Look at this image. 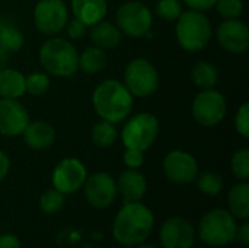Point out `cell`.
Masks as SVG:
<instances>
[{
  "label": "cell",
  "instance_id": "19",
  "mask_svg": "<svg viewBox=\"0 0 249 248\" xmlns=\"http://www.w3.org/2000/svg\"><path fill=\"white\" fill-rule=\"evenodd\" d=\"M71 12L74 18L82 20L86 26H92L104 20L108 12L107 0H71Z\"/></svg>",
  "mask_w": 249,
  "mask_h": 248
},
{
  "label": "cell",
  "instance_id": "20",
  "mask_svg": "<svg viewBox=\"0 0 249 248\" xmlns=\"http://www.w3.org/2000/svg\"><path fill=\"white\" fill-rule=\"evenodd\" d=\"M123 32L115 23L101 20L90 26V39L93 45L102 50H114L120 45Z\"/></svg>",
  "mask_w": 249,
  "mask_h": 248
},
{
  "label": "cell",
  "instance_id": "4",
  "mask_svg": "<svg viewBox=\"0 0 249 248\" xmlns=\"http://www.w3.org/2000/svg\"><path fill=\"white\" fill-rule=\"evenodd\" d=\"M175 37L178 44L190 53L201 51L212 39L213 28L204 12L187 10L175 20Z\"/></svg>",
  "mask_w": 249,
  "mask_h": 248
},
{
  "label": "cell",
  "instance_id": "10",
  "mask_svg": "<svg viewBox=\"0 0 249 248\" xmlns=\"http://www.w3.org/2000/svg\"><path fill=\"white\" fill-rule=\"evenodd\" d=\"M32 18L41 34L54 37L64 29L69 20V9L63 0H39L34 7Z\"/></svg>",
  "mask_w": 249,
  "mask_h": 248
},
{
  "label": "cell",
  "instance_id": "5",
  "mask_svg": "<svg viewBox=\"0 0 249 248\" xmlns=\"http://www.w3.org/2000/svg\"><path fill=\"white\" fill-rule=\"evenodd\" d=\"M198 237L209 246L225 247L235 241L238 224L233 215L225 209L207 212L198 224Z\"/></svg>",
  "mask_w": 249,
  "mask_h": 248
},
{
  "label": "cell",
  "instance_id": "35",
  "mask_svg": "<svg viewBox=\"0 0 249 248\" xmlns=\"http://www.w3.org/2000/svg\"><path fill=\"white\" fill-rule=\"evenodd\" d=\"M64 29H66L70 39H80L86 34L88 26L82 20H79L77 18H73L71 20H67Z\"/></svg>",
  "mask_w": 249,
  "mask_h": 248
},
{
  "label": "cell",
  "instance_id": "22",
  "mask_svg": "<svg viewBox=\"0 0 249 248\" xmlns=\"http://www.w3.org/2000/svg\"><path fill=\"white\" fill-rule=\"evenodd\" d=\"M229 212L235 219L248 221L249 218V184L247 181H241L235 184L228 196Z\"/></svg>",
  "mask_w": 249,
  "mask_h": 248
},
{
  "label": "cell",
  "instance_id": "1",
  "mask_svg": "<svg viewBox=\"0 0 249 248\" xmlns=\"http://www.w3.org/2000/svg\"><path fill=\"white\" fill-rule=\"evenodd\" d=\"M155 225V218L152 210L142 202L124 203L118 210L112 234L117 243L121 246L133 247L142 244L147 240Z\"/></svg>",
  "mask_w": 249,
  "mask_h": 248
},
{
  "label": "cell",
  "instance_id": "42",
  "mask_svg": "<svg viewBox=\"0 0 249 248\" xmlns=\"http://www.w3.org/2000/svg\"><path fill=\"white\" fill-rule=\"evenodd\" d=\"M198 248H203V247H198Z\"/></svg>",
  "mask_w": 249,
  "mask_h": 248
},
{
  "label": "cell",
  "instance_id": "7",
  "mask_svg": "<svg viewBox=\"0 0 249 248\" xmlns=\"http://www.w3.org/2000/svg\"><path fill=\"white\" fill-rule=\"evenodd\" d=\"M124 85L136 98L150 96L159 86V72L150 60L133 58L124 70Z\"/></svg>",
  "mask_w": 249,
  "mask_h": 248
},
{
  "label": "cell",
  "instance_id": "13",
  "mask_svg": "<svg viewBox=\"0 0 249 248\" xmlns=\"http://www.w3.org/2000/svg\"><path fill=\"white\" fill-rule=\"evenodd\" d=\"M163 172L166 178L175 184H188L197 178L198 164L191 153L177 149L165 156Z\"/></svg>",
  "mask_w": 249,
  "mask_h": 248
},
{
  "label": "cell",
  "instance_id": "3",
  "mask_svg": "<svg viewBox=\"0 0 249 248\" xmlns=\"http://www.w3.org/2000/svg\"><path fill=\"white\" fill-rule=\"evenodd\" d=\"M39 63L44 70L55 77H70L79 69V51L64 38L51 37L39 48Z\"/></svg>",
  "mask_w": 249,
  "mask_h": 248
},
{
  "label": "cell",
  "instance_id": "26",
  "mask_svg": "<svg viewBox=\"0 0 249 248\" xmlns=\"http://www.w3.org/2000/svg\"><path fill=\"white\" fill-rule=\"evenodd\" d=\"M25 45V35L23 32L13 25L4 23L0 26V47L4 48L9 54L18 53Z\"/></svg>",
  "mask_w": 249,
  "mask_h": 248
},
{
  "label": "cell",
  "instance_id": "33",
  "mask_svg": "<svg viewBox=\"0 0 249 248\" xmlns=\"http://www.w3.org/2000/svg\"><path fill=\"white\" fill-rule=\"evenodd\" d=\"M235 129L238 134H241L244 139L249 137V102H244L239 105L236 114H235Z\"/></svg>",
  "mask_w": 249,
  "mask_h": 248
},
{
  "label": "cell",
  "instance_id": "30",
  "mask_svg": "<svg viewBox=\"0 0 249 248\" xmlns=\"http://www.w3.org/2000/svg\"><path fill=\"white\" fill-rule=\"evenodd\" d=\"M231 168L233 175L241 180V181H248L249 180V149L248 148H241L238 149L231 161Z\"/></svg>",
  "mask_w": 249,
  "mask_h": 248
},
{
  "label": "cell",
  "instance_id": "34",
  "mask_svg": "<svg viewBox=\"0 0 249 248\" xmlns=\"http://www.w3.org/2000/svg\"><path fill=\"white\" fill-rule=\"evenodd\" d=\"M123 159H124V164L127 165V168L139 170L144 162V152L137 151V149H125Z\"/></svg>",
  "mask_w": 249,
  "mask_h": 248
},
{
  "label": "cell",
  "instance_id": "29",
  "mask_svg": "<svg viewBox=\"0 0 249 248\" xmlns=\"http://www.w3.org/2000/svg\"><path fill=\"white\" fill-rule=\"evenodd\" d=\"M66 202V196L58 191L57 189H48L47 191H44V194L39 199V208L44 213L47 215H54L57 212H60L64 206Z\"/></svg>",
  "mask_w": 249,
  "mask_h": 248
},
{
  "label": "cell",
  "instance_id": "8",
  "mask_svg": "<svg viewBox=\"0 0 249 248\" xmlns=\"http://www.w3.org/2000/svg\"><path fill=\"white\" fill-rule=\"evenodd\" d=\"M115 25L128 37L142 38L152 29L153 13L142 1H127L117 9Z\"/></svg>",
  "mask_w": 249,
  "mask_h": 248
},
{
  "label": "cell",
  "instance_id": "36",
  "mask_svg": "<svg viewBox=\"0 0 249 248\" xmlns=\"http://www.w3.org/2000/svg\"><path fill=\"white\" fill-rule=\"evenodd\" d=\"M190 10H197V12H207L213 9L217 3V0H181Z\"/></svg>",
  "mask_w": 249,
  "mask_h": 248
},
{
  "label": "cell",
  "instance_id": "6",
  "mask_svg": "<svg viewBox=\"0 0 249 248\" xmlns=\"http://www.w3.org/2000/svg\"><path fill=\"white\" fill-rule=\"evenodd\" d=\"M159 136V120L150 113H139L125 120L121 130V140L125 149L146 152Z\"/></svg>",
  "mask_w": 249,
  "mask_h": 248
},
{
  "label": "cell",
  "instance_id": "9",
  "mask_svg": "<svg viewBox=\"0 0 249 248\" xmlns=\"http://www.w3.org/2000/svg\"><path fill=\"white\" fill-rule=\"evenodd\" d=\"M191 113L194 120L203 127H214L223 121L228 113L226 98L222 92L214 89H204L198 92L193 101Z\"/></svg>",
  "mask_w": 249,
  "mask_h": 248
},
{
  "label": "cell",
  "instance_id": "16",
  "mask_svg": "<svg viewBox=\"0 0 249 248\" xmlns=\"http://www.w3.org/2000/svg\"><path fill=\"white\" fill-rule=\"evenodd\" d=\"M29 114L19 99L0 98V134L6 137L22 136L29 123Z\"/></svg>",
  "mask_w": 249,
  "mask_h": 248
},
{
  "label": "cell",
  "instance_id": "14",
  "mask_svg": "<svg viewBox=\"0 0 249 248\" xmlns=\"http://www.w3.org/2000/svg\"><path fill=\"white\" fill-rule=\"evenodd\" d=\"M159 238L163 248H193L196 229L185 218L172 216L160 227Z\"/></svg>",
  "mask_w": 249,
  "mask_h": 248
},
{
  "label": "cell",
  "instance_id": "11",
  "mask_svg": "<svg viewBox=\"0 0 249 248\" xmlns=\"http://www.w3.org/2000/svg\"><path fill=\"white\" fill-rule=\"evenodd\" d=\"M88 177L86 167L77 158H66L60 161L53 171V187L64 196L80 190Z\"/></svg>",
  "mask_w": 249,
  "mask_h": 248
},
{
  "label": "cell",
  "instance_id": "25",
  "mask_svg": "<svg viewBox=\"0 0 249 248\" xmlns=\"http://www.w3.org/2000/svg\"><path fill=\"white\" fill-rule=\"evenodd\" d=\"M90 136H92V142L98 148H109V146H112L117 142L120 134H118V130H117L114 123H109V121H105V120H99L92 127Z\"/></svg>",
  "mask_w": 249,
  "mask_h": 248
},
{
  "label": "cell",
  "instance_id": "23",
  "mask_svg": "<svg viewBox=\"0 0 249 248\" xmlns=\"http://www.w3.org/2000/svg\"><path fill=\"white\" fill-rule=\"evenodd\" d=\"M107 63L108 57L105 50L96 45H90L79 54V69L88 75H96L98 72L104 70Z\"/></svg>",
  "mask_w": 249,
  "mask_h": 248
},
{
  "label": "cell",
  "instance_id": "12",
  "mask_svg": "<svg viewBox=\"0 0 249 248\" xmlns=\"http://www.w3.org/2000/svg\"><path fill=\"white\" fill-rule=\"evenodd\" d=\"M83 191L88 203L96 209L109 208L117 197V183L108 172H95L86 177Z\"/></svg>",
  "mask_w": 249,
  "mask_h": 248
},
{
  "label": "cell",
  "instance_id": "37",
  "mask_svg": "<svg viewBox=\"0 0 249 248\" xmlns=\"http://www.w3.org/2000/svg\"><path fill=\"white\" fill-rule=\"evenodd\" d=\"M0 248H20V241L13 234L0 235Z\"/></svg>",
  "mask_w": 249,
  "mask_h": 248
},
{
  "label": "cell",
  "instance_id": "24",
  "mask_svg": "<svg viewBox=\"0 0 249 248\" xmlns=\"http://www.w3.org/2000/svg\"><path fill=\"white\" fill-rule=\"evenodd\" d=\"M191 79L201 91L214 89L219 83V70L210 61H198L193 66Z\"/></svg>",
  "mask_w": 249,
  "mask_h": 248
},
{
  "label": "cell",
  "instance_id": "38",
  "mask_svg": "<svg viewBox=\"0 0 249 248\" xmlns=\"http://www.w3.org/2000/svg\"><path fill=\"white\" fill-rule=\"evenodd\" d=\"M235 241H238V243L242 244V246H248L249 244V224L247 221H245L241 227H238Z\"/></svg>",
  "mask_w": 249,
  "mask_h": 248
},
{
  "label": "cell",
  "instance_id": "17",
  "mask_svg": "<svg viewBox=\"0 0 249 248\" xmlns=\"http://www.w3.org/2000/svg\"><path fill=\"white\" fill-rule=\"evenodd\" d=\"M117 183V193L121 194L124 203L130 202H142L147 191V181L146 177L139 172L137 170H125L118 175Z\"/></svg>",
  "mask_w": 249,
  "mask_h": 248
},
{
  "label": "cell",
  "instance_id": "39",
  "mask_svg": "<svg viewBox=\"0 0 249 248\" xmlns=\"http://www.w3.org/2000/svg\"><path fill=\"white\" fill-rule=\"evenodd\" d=\"M9 170H10V159L7 153L3 149H0V181H3L7 177Z\"/></svg>",
  "mask_w": 249,
  "mask_h": 248
},
{
  "label": "cell",
  "instance_id": "40",
  "mask_svg": "<svg viewBox=\"0 0 249 248\" xmlns=\"http://www.w3.org/2000/svg\"><path fill=\"white\" fill-rule=\"evenodd\" d=\"M7 64H9V53L0 47V70L7 67Z\"/></svg>",
  "mask_w": 249,
  "mask_h": 248
},
{
  "label": "cell",
  "instance_id": "28",
  "mask_svg": "<svg viewBox=\"0 0 249 248\" xmlns=\"http://www.w3.org/2000/svg\"><path fill=\"white\" fill-rule=\"evenodd\" d=\"M197 186L207 196H219L223 190V178L216 172L206 171L197 175Z\"/></svg>",
  "mask_w": 249,
  "mask_h": 248
},
{
  "label": "cell",
  "instance_id": "31",
  "mask_svg": "<svg viewBox=\"0 0 249 248\" xmlns=\"http://www.w3.org/2000/svg\"><path fill=\"white\" fill-rule=\"evenodd\" d=\"M155 12L160 19L174 22L184 12L182 10V1L181 0H156Z\"/></svg>",
  "mask_w": 249,
  "mask_h": 248
},
{
  "label": "cell",
  "instance_id": "2",
  "mask_svg": "<svg viewBox=\"0 0 249 248\" xmlns=\"http://www.w3.org/2000/svg\"><path fill=\"white\" fill-rule=\"evenodd\" d=\"M134 96L117 79L101 82L92 95V105L101 120L118 124L131 115Z\"/></svg>",
  "mask_w": 249,
  "mask_h": 248
},
{
  "label": "cell",
  "instance_id": "32",
  "mask_svg": "<svg viewBox=\"0 0 249 248\" xmlns=\"http://www.w3.org/2000/svg\"><path fill=\"white\" fill-rule=\"evenodd\" d=\"M223 19H239L244 12L242 0H217L214 6Z\"/></svg>",
  "mask_w": 249,
  "mask_h": 248
},
{
  "label": "cell",
  "instance_id": "21",
  "mask_svg": "<svg viewBox=\"0 0 249 248\" xmlns=\"http://www.w3.org/2000/svg\"><path fill=\"white\" fill-rule=\"evenodd\" d=\"M26 94L25 75L18 69L4 67L0 70V98L19 99Z\"/></svg>",
  "mask_w": 249,
  "mask_h": 248
},
{
  "label": "cell",
  "instance_id": "41",
  "mask_svg": "<svg viewBox=\"0 0 249 248\" xmlns=\"http://www.w3.org/2000/svg\"><path fill=\"white\" fill-rule=\"evenodd\" d=\"M137 248H156V247H153V246H149V244H137Z\"/></svg>",
  "mask_w": 249,
  "mask_h": 248
},
{
  "label": "cell",
  "instance_id": "15",
  "mask_svg": "<svg viewBox=\"0 0 249 248\" xmlns=\"http://www.w3.org/2000/svg\"><path fill=\"white\" fill-rule=\"evenodd\" d=\"M220 47L232 54H242L249 48L248 25L239 19H225L216 31Z\"/></svg>",
  "mask_w": 249,
  "mask_h": 248
},
{
  "label": "cell",
  "instance_id": "18",
  "mask_svg": "<svg viewBox=\"0 0 249 248\" xmlns=\"http://www.w3.org/2000/svg\"><path fill=\"white\" fill-rule=\"evenodd\" d=\"M22 137L28 148L34 151H44L54 143L55 129L44 120L29 121L22 133Z\"/></svg>",
  "mask_w": 249,
  "mask_h": 248
},
{
  "label": "cell",
  "instance_id": "27",
  "mask_svg": "<svg viewBox=\"0 0 249 248\" xmlns=\"http://www.w3.org/2000/svg\"><path fill=\"white\" fill-rule=\"evenodd\" d=\"M51 86L50 75L47 72H31L25 76V91L32 96H41L47 94Z\"/></svg>",
  "mask_w": 249,
  "mask_h": 248
}]
</instances>
